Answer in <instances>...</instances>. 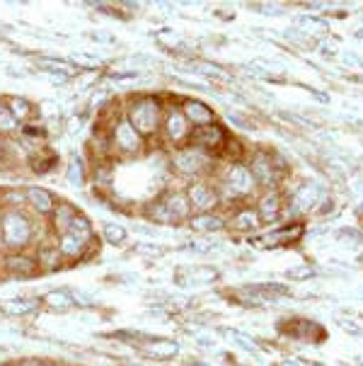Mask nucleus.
Listing matches in <instances>:
<instances>
[{
	"instance_id": "nucleus-10",
	"label": "nucleus",
	"mask_w": 363,
	"mask_h": 366,
	"mask_svg": "<svg viewBox=\"0 0 363 366\" xmlns=\"http://www.w3.org/2000/svg\"><path fill=\"white\" fill-rule=\"evenodd\" d=\"M172 165L182 175H194V172H201V167L206 165V153H201L194 146L177 148L172 155Z\"/></svg>"
},
{
	"instance_id": "nucleus-11",
	"label": "nucleus",
	"mask_w": 363,
	"mask_h": 366,
	"mask_svg": "<svg viewBox=\"0 0 363 366\" xmlns=\"http://www.w3.org/2000/svg\"><path fill=\"white\" fill-rule=\"evenodd\" d=\"M41 298H29V296H10L0 301V313H5L8 318H24L32 315L39 310Z\"/></svg>"
},
{
	"instance_id": "nucleus-29",
	"label": "nucleus",
	"mask_w": 363,
	"mask_h": 366,
	"mask_svg": "<svg viewBox=\"0 0 363 366\" xmlns=\"http://www.w3.org/2000/svg\"><path fill=\"white\" fill-rule=\"evenodd\" d=\"M88 37L93 41H102V44H114V37L109 32H90Z\"/></svg>"
},
{
	"instance_id": "nucleus-14",
	"label": "nucleus",
	"mask_w": 363,
	"mask_h": 366,
	"mask_svg": "<svg viewBox=\"0 0 363 366\" xmlns=\"http://www.w3.org/2000/svg\"><path fill=\"white\" fill-rule=\"evenodd\" d=\"M179 110H182V114L186 117V122L191 124V129H196V127H209V124H216L214 110H211L209 105H204V102H199V100L184 102V105H182Z\"/></svg>"
},
{
	"instance_id": "nucleus-33",
	"label": "nucleus",
	"mask_w": 363,
	"mask_h": 366,
	"mask_svg": "<svg viewBox=\"0 0 363 366\" xmlns=\"http://www.w3.org/2000/svg\"><path fill=\"white\" fill-rule=\"evenodd\" d=\"M0 366H17V362H5V364H0Z\"/></svg>"
},
{
	"instance_id": "nucleus-13",
	"label": "nucleus",
	"mask_w": 363,
	"mask_h": 366,
	"mask_svg": "<svg viewBox=\"0 0 363 366\" xmlns=\"http://www.w3.org/2000/svg\"><path fill=\"white\" fill-rule=\"evenodd\" d=\"M274 165H276V160L271 158L269 153H257V155H254V160H252V165H250V172L259 184L271 187L274 182H278V175H276Z\"/></svg>"
},
{
	"instance_id": "nucleus-34",
	"label": "nucleus",
	"mask_w": 363,
	"mask_h": 366,
	"mask_svg": "<svg viewBox=\"0 0 363 366\" xmlns=\"http://www.w3.org/2000/svg\"><path fill=\"white\" fill-rule=\"evenodd\" d=\"M119 366H145V364H119Z\"/></svg>"
},
{
	"instance_id": "nucleus-16",
	"label": "nucleus",
	"mask_w": 363,
	"mask_h": 366,
	"mask_svg": "<svg viewBox=\"0 0 363 366\" xmlns=\"http://www.w3.org/2000/svg\"><path fill=\"white\" fill-rule=\"evenodd\" d=\"M36 262H39V269L41 272H56V269L63 267V255H60L58 245L56 243H39L36 245Z\"/></svg>"
},
{
	"instance_id": "nucleus-15",
	"label": "nucleus",
	"mask_w": 363,
	"mask_h": 366,
	"mask_svg": "<svg viewBox=\"0 0 363 366\" xmlns=\"http://www.w3.org/2000/svg\"><path fill=\"white\" fill-rule=\"evenodd\" d=\"M78 209L73 206L70 202H56V206H53L51 211V231L56 233L60 238L63 233H68V228L73 226V221L78 219Z\"/></svg>"
},
{
	"instance_id": "nucleus-5",
	"label": "nucleus",
	"mask_w": 363,
	"mask_h": 366,
	"mask_svg": "<svg viewBox=\"0 0 363 366\" xmlns=\"http://www.w3.org/2000/svg\"><path fill=\"white\" fill-rule=\"evenodd\" d=\"M223 189H226V197H233V202L240 199V197L252 194L254 177H252L250 167H245L242 163L230 165L228 172L223 175Z\"/></svg>"
},
{
	"instance_id": "nucleus-12",
	"label": "nucleus",
	"mask_w": 363,
	"mask_h": 366,
	"mask_svg": "<svg viewBox=\"0 0 363 366\" xmlns=\"http://www.w3.org/2000/svg\"><path fill=\"white\" fill-rule=\"evenodd\" d=\"M160 199L165 204L172 224H182V221L191 219V206H189V199H186L184 192H167V194H162Z\"/></svg>"
},
{
	"instance_id": "nucleus-22",
	"label": "nucleus",
	"mask_w": 363,
	"mask_h": 366,
	"mask_svg": "<svg viewBox=\"0 0 363 366\" xmlns=\"http://www.w3.org/2000/svg\"><path fill=\"white\" fill-rule=\"evenodd\" d=\"M17 131H22V124L12 117L8 102H0V136H12Z\"/></svg>"
},
{
	"instance_id": "nucleus-27",
	"label": "nucleus",
	"mask_w": 363,
	"mask_h": 366,
	"mask_svg": "<svg viewBox=\"0 0 363 366\" xmlns=\"http://www.w3.org/2000/svg\"><path fill=\"white\" fill-rule=\"evenodd\" d=\"M17 366H60L51 359H39V357H27V359H20Z\"/></svg>"
},
{
	"instance_id": "nucleus-19",
	"label": "nucleus",
	"mask_w": 363,
	"mask_h": 366,
	"mask_svg": "<svg viewBox=\"0 0 363 366\" xmlns=\"http://www.w3.org/2000/svg\"><path fill=\"white\" fill-rule=\"evenodd\" d=\"M41 303L48 305V308H53V310H60V313L75 308V303H73V291H68V289L48 291L46 296L41 298Z\"/></svg>"
},
{
	"instance_id": "nucleus-7",
	"label": "nucleus",
	"mask_w": 363,
	"mask_h": 366,
	"mask_svg": "<svg viewBox=\"0 0 363 366\" xmlns=\"http://www.w3.org/2000/svg\"><path fill=\"white\" fill-rule=\"evenodd\" d=\"M184 194H186V199H189L191 214H209L211 209L218 204V199H221V194L216 192L214 184L201 182V179L191 182L189 187H186Z\"/></svg>"
},
{
	"instance_id": "nucleus-32",
	"label": "nucleus",
	"mask_w": 363,
	"mask_h": 366,
	"mask_svg": "<svg viewBox=\"0 0 363 366\" xmlns=\"http://www.w3.org/2000/svg\"><path fill=\"white\" fill-rule=\"evenodd\" d=\"M186 366H209V364H201V362H189Z\"/></svg>"
},
{
	"instance_id": "nucleus-8",
	"label": "nucleus",
	"mask_w": 363,
	"mask_h": 366,
	"mask_svg": "<svg viewBox=\"0 0 363 366\" xmlns=\"http://www.w3.org/2000/svg\"><path fill=\"white\" fill-rule=\"evenodd\" d=\"M162 134L169 143H184L189 141V134H191V124L186 122V117L182 114V110H169L165 117H162Z\"/></svg>"
},
{
	"instance_id": "nucleus-28",
	"label": "nucleus",
	"mask_w": 363,
	"mask_h": 366,
	"mask_svg": "<svg viewBox=\"0 0 363 366\" xmlns=\"http://www.w3.org/2000/svg\"><path fill=\"white\" fill-rule=\"evenodd\" d=\"M73 61H83L85 66H100V58L93 56V53H73Z\"/></svg>"
},
{
	"instance_id": "nucleus-2",
	"label": "nucleus",
	"mask_w": 363,
	"mask_h": 366,
	"mask_svg": "<svg viewBox=\"0 0 363 366\" xmlns=\"http://www.w3.org/2000/svg\"><path fill=\"white\" fill-rule=\"evenodd\" d=\"M126 119L133 129L141 134V139L145 136H153L162 127V105L157 98H138L133 100L126 110Z\"/></svg>"
},
{
	"instance_id": "nucleus-31",
	"label": "nucleus",
	"mask_w": 363,
	"mask_h": 366,
	"mask_svg": "<svg viewBox=\"0 0 363 366\" xmlns=\"http://www.w3.org/2000/svg\"><path fill=\"white\" fill-rule=\"evenodd\" d=\"M133 231H136V233H143V236H155V228L143 226V224H133Z\"/></svg>"
},
{
	"instance_id": "nucleus-4",
	"label": "nucleus",
	"mask_w": 363,
	"mask_h": 366,
	"mask_svg": "<svg viewBox=\"0 0 363 366\" xmlns=\"http://www.w3.org/2000/svg\"><path fill=\"white\" fill-rule=\"evenodd\" d=\"M189 146L199 148V151L206 153H221L223 148L228 146V134L223 127L218 124H209V127H196L191 129L189 134Z\"/></svg>"
},
{
	"instance_id": "nucleus-17",
	"label": "nucleus",
	"mask_w": 363,
	"mask_h": 366,
	"mask_svg": "<svg viewBox=\"0 0 363 366\" xmlns=\"http://www.w3.org/2000/svg\"><path fill=\"white\" fill-rule=\"evenodd\" d=\"M24 197H27V204L32 206V211L36 216H51L53 206H56L53 194L44 187H27L24 189Z\"/></svg>"
},
{
	"instance_id": "nucleus-20",
	"label": "nucleus",
	"mask_w": 363,
	"mask_h": 366,
	"mask_svg": "<svg viewBox=\"0 0 363 366\" xmlns=\"http://www.w3.org/2000/svg\"><path fill=\"white\" fill-rule=\"evenodd\" d=\"M8 107H10L12 117H15L20 124H27L29 119H32V114L36 112L32 102L24 100V98H10V100H8Z\"/></svg>"
},
{
	"instance_id": "nucleus-23",
	"label": "nucleus",
	"mask_w": 363,
	"mask_h": 366,
	"mask_svg": "<svg viewBox=\"0 0 363 366\" xmlns=\"http://www.w3.org/2000/svg\"><path fill=\"white\" fill-rule=\"evenodd\" d=\"M259 224H262V221H259L254 209H242V211H238V216L230 221V226H233L235 231H254Z\"/></svg>"
},
{
	"instance_id": "nucleus-1",
	"label": "nucleus",
	"mask_w": 363,
	"mask_h": 366,
	"mask_svg": "<svg viewBox=\"0 0 363 366\" xmlns=\"http://www.w3.org/2000/svg\"><path fill=\"white\" fill-rule=\"evenodd\" d=\"M36 224L22 209H3L0 214V243L8 253H22L34 245Z\"/></svg>"
},
{
	"instance_id": "nucleus-18",
	"label": "nucleus",
	"mask_w": 363,
	"mask_h": 366,
	"mask_svg": "<svg viewBox=\"0 0 363 366\" xmlns=\"http://www.w3.org/2000/svg\"><path fill=\"white\" fill-rule=\"evenodd\" d=\"M257 216L262 224H269V221H276L278 214H281V197L276 194V192H269V194H264L262 199L257 204Z\"/></svg>"
},
{
	"instance_id": "nucleus-24",
	"label": "nucleus",
	"mask_w": 363,
	"mask_h": 366,
	"mask_svg": "<svg viewBox=\"0 0 363 366\" xmlns=\"http://www.w3.org/2000/svg\"><path fill=\"white\" fill-rule=\"evenodd\" d=\"M302 231H305V226H302V224H295V226L281 228V231H276V233H269V236H264V238H269L264 245H276V243H286V240H295V238H300V236H302Z\"/></svg>"
},
{
	"instance_id": "nucleus-21",
	"label": "nucleus",
	"mask_w": 363,
	"mask_h": 366,
	"mask_svg": "<svg viewBox=\"0 0 363 366\" xmlns=\"http://www.w3.org/2000/svg\"><path fill=\"white\" fill-rule=\"evenodd\" d=\"M191 228H196V231H221V228H226V219L223 216H214V214H201V216H194L189 219Z\"/></svg>"
},
{
	"instance_id": "nucleus-30",
	"label": "nucleus",
	"mask_w": 363,
	"mask_h": 366,
	"mask_svg": "<svg viewBox=\"0 0 363 366\" xmlns=\"http://www.w3.org/2000/svg\"><path fill=\"white\" fill-rule=\"evenodd\" d=\"M133 250H138V253H148V255H162L165 250L157 248V245H136Z\"/></svg>"
},
{
	"instance_id": "nucleus-35",
	"label": "nucleus",
	"mask_w": 363,
	"mask_h": 366,
	"mask_svg": "<svg viewBox=\"0 0 363 366\" xmlns=\"http://www.w3.org/2000/svg\"><path fill=\"white\" fill-rule=\"evenodd\" d=\"M0 269H3V260H0Z\"/></svg>"
},
{
	"instance_id": "nucleus-25",
	"label": "nucleus",
	"mask_w": 363,
	"mask_h": 366,
	"mask_svg": "<svg viewBox=\"0 0 363 366\" xmlns=\"http://www.w3.org/2000/svg\"><path fill=\"white\" fill-rule=\"evenodd\" d=\"M65 179L73 187H83L85 184V165L80 158H73L68 163V170H65Z\"/></svg>"
},
{
	"instance_id": "nucleus-26",
	"label": "nucleus",
	"mask_w": 363,
	"mask_h": 366,
	"mask_svg": "<svg viewBox=\"0 0 363 366\" xmlns=\"http://www.w3.org/2000/svg\"><path fill=\"white\" fill-rule=\"evenodd\" d=\"M102 236H105L107 243L112 245H124L126 243V228L119 224H105L102 228Z\"/></svg>"
},
{
	"instance_id": "nucleus-3",
	"label": "nucleus",
	"mask_w": 363,
	"mask_h": 366,
	"mask_svg": "<svg viewBox=\"0 0 363 366\" xmlns=\"http://www.w3.org/2000/svg\"><path fill=\"white\" fill-rule=\"evenodd\" d=\"M109 141H112V151H117L121 155H133L141 153L143 148V139L136 129L129 124V119H119L112 129H109Z\"/></svg>"
},
{
	"instance_id": "nucleus-6",
	"label": "nucleus",
	"mask_w": 363,
	"mask_h": 366,
	"mask_svg": "<svg viewBox=\"0 0 363 366\" xmlns=\"http://www.w3.org/2000/svg\"><path fill=\"white\" fill-rule=\"evenodd\" d=\"M3 272L15 279H34L41 274V269L39 262H36V255L22 250V253H8L3 257Z\"/></svg>"
},
{
	"instance_id": "nucleus-9",
	"label": "nucleus",
	"mask_w": 363,
	"mask_h": 366,
	"mask_svg": "<svg viewBox=\"0 0 363 366\" xmlns=\"http://www.w3.org/2000/svg\"><path fill=\"white\" fill-rule=\"evenodd\" d=\"M138 352H143L145 357L150 359H157V362H165V359H172L179 354V345L172 340H165V338H155V335H148L145 340H141L136 345Z\"/></svg>"
}]
</instances>
